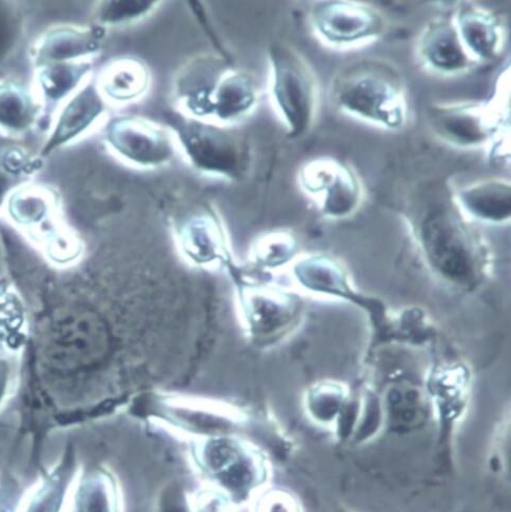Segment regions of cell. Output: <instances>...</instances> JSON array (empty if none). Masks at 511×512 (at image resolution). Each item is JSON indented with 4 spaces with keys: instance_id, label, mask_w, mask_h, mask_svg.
Segmentation results:
<instances>
[{
    "instance_id": "1",
    "label": "cell",
    "mask_w": 511,
    "mask_h": 512,
    "mask_svg": "<svg viewBox=\"0 0 511 512\" xmlns=\"http://www.w3.org/2000/svg\"><path fill=\"white\" fill-rule=\"evenodd\" d=\"M332 100L344 114L381 129L399 130L407 122L401 77L381 62L364 61L347 67L333 83Z\"/></svg>"
},
{
    "instance_id": "2",
    "label": "cell",
    "mask_w": 511,
    "mask_h": 512,
    "mask_svg": "<svg viewBox=\"0 0 511 512\" xmlns=\"http://www.w3.org/2000/svg\"><path fill=\"white\" fill-rule=\"evenodd\" d=\"M165 117L176 147L195 171L232 182L244 179L249 169L250 149L242 134L179 110L169 111Z\"/></svg>"
},
{
    "instance_id": "3",
    "label": "cell",
    "mask_w": 511,
    "mask_h": 512,
    "mask_svg": "<svg viewBox=\"0 0 511 512\" xmlns=\"http://www.w3.org/2000/svg\"><path fill=\"white\" fill-rule=\"evenodd\" d=\"M270 98L291 137L306 134L318 110L316 76L296 50L281 43L268 49Z\"/></svg>"
},
{
    "instance_id": "4",
    "label": "cell",
    "mask_w": 511,
    "mask_h": 512,
    "mask_svg": "<svg viewBox=\"0 0 511 512\" xmlns=\"http://www.w3.org/2000/svg\"><path fill=\"white\" fill-rule=\"evenodd\" d=\"M506 92L498 91L489 103H440L428 110V124L441 141L461 149L489 147L506 143L508 135Z\"/></svg>"
},
{
    "instance_id": "5",
    "label": "cell",
    "mask_w": 511,
    "mask_h": 512,
    "mask_svg": "<svg viewBox=\"0 0 511 512\" xmlns=\"http://www.w3.org/2000/svg\"><path fill=\"white\" fill-rule=\"evenodd\" d=\"M104 142L117 159L141 169L167 166L178 150L167 127L142 116L112 118L105 127Z\"/></svg>"
},
{
    "instance_id": "6",
    "label": "cell",
    "mask_w": 511,
    "mask_h": 512,
    "mask_svg": "<svg viewBox=\"0 0 511 512\" xmlns=\"http://www.w3.org/2000/svg\"><path fill=\"white\" fill-rule=\"evenodd\" d=\"M314 33L328 47L352 49L377 41L386 30L383 15L358 2H319L310 13Z\"/></svg>"
},
{
    "instance_id": "7",
    "label": "cell",
    "mask_w": 511,
    "mask_h": 512,
    "mask_svg": "<svg viewBox=\"0 0 511 512\" xmlns=\"http://www.w3.org/2000/svg\"><path fill=\"white\" fill-rule=\"evenodd\" d=\"M298 181L304 192L320 202L321 209L330 218H345L362 200L363 187L355 170L331 157L306 163Z\"/></svg>"
},
{
    "instance_id": "8",
    "label": "cell",
    "mask_w": 511,
    "mask_h": 512,
    "mask_svg": "<svg viewBox=\"0 0 511 512\" xmlns=\"http://www.w3.org/2000/svg\"><path fill=\"white\" fill-rule=\"evenodd\" d=\"M198 461L207 474L235 495L247 494L266 478V468L259 454L229 441L205 444Z\"/></svg>"
},
{
    "instance_id": "9",
    "label": "cell",
    "mask_w": 511,
    "mask_h": 512,
    "mask_svg": "<svg viewBox=\"0 0 511 512\" xmlns=\"http://www.w3.org/2000/svg\"><path fill=\"white\" fill-rule=\"evenodd\" d=\"M107 102L95 81H88L58 108L41 157L64 148L88 133L104 116Z\"/></svg>"
},
{
    "instance_id": "10",
    "label": "cell",
    "mask_w": 511,
    "mask_h": 512,
    "mask_svg": "<svg viewBox=\"0 0 511 512\" xmlns=\"http://www.w3.org/2000/svg\"><path fill=\"white\" fill-rule=\"evenodd\" d=\"M417 52L422 65L442 76L466 73L475 65L464 49L452 19H437L422 31Z\"/></svg>"
},
{
    "instance_id": "11",
    "label": "cell",
    "mask_w": 511,
    "mask_h": 512,
    "mask_svg": "<svg viewBox=\"0 0 511 512\" xmlns=\"http://www.w3.org/2000/svg\"><path fill=\"white\" fill-rule=\"evenodd\" d=\"M228 68L220 58L210 55L196 57L186 64L174 82L178 110L206 121L211 95Z\"/></svg>"
},
{
    "instance_id": "12",
    "label": "cell",
    "mask_w": 511,
    "mask_h": 512,
    "mask_svg": "<svg viewBox=\"0 0 511 512\" xmlns=\"http://www.w3.org/2000/svg\"><path fill=\"white\" fill-rule=\"evenodd\" d=\"M104 28L63 26L46 32L34 46L39 66L89 61L102 50Z\"/></svg>"
},
{
    "instance_id": "13",
    "label": "cell",
    "mask_w": 511,
    "mask_h": 512,
    "mask_svg": "<svg viewBox=\"0 0 511 512\" xmlns=\"http://www.w3.org/2000/svg\"><path fill=\"white\" fill-rule=\"evenodd\" d=\"M451 19L464 49L475 64L494 61L501 54L504 32L495 14L464 3Z\"/></svg>"
},
{
    "instance_id": "14",
    "label": "cell",
    "mask_w": 511,
    "mask_h": 512,
    "mask_svg": "<svg viewBox=\"0 0 511 512\" xmlns=\"http://www.w3.org/2000/svg\"><path fill=\"white\" fill-rule=\"evenodd\" d=\"M259 95L253 76L228 68L211 95L207 121L229 127L237 124L257 108Z\"/></svg>"
},
{
    "instance_id": "15",
    "label": "cell",
    "mask_w": 511,
    "mask_h": 512,
    "mask_svg": "<svg viewBox=\"0 0 511 512\" xmlns=\"http://www.w3.org/2000/svg\"><path fill=\"white\" fill-rule=\"evenodd\" d=\"M107 103L127 105L141 101L149 92L152 75L137 57H121L107 65L95 80Z\"/></svg>"
},
{
    "instance_id": "16",
    "label": "cell",
    "mask_w": 511,
    "mask_h": 512,
    "mask_svg": "<svg viewBox=\"0 0 511 512\" xmlns=\"http://www.w3.org/2000/svg\"><path fill=\"white\" fill-rule=\"evenodd\" d=\"M419 234L427 251L438 260H467L473 236L448 211H435L421 223Z\"/></svg>"
},
{
    "instance_id": "17",
    "label": "cell",
    "mask_w": 511,
    "mask_h": 512,
    "mask_svg": "<svg viewBox=\"0 0 511 512\" xmlns=\"http://www.w3.org/2000/svg\"><path fill=\"white\" fill-rule=\"evenodd\" d=\"M455 202L475 220L500 224L510 219L511 187L502 179H490L467 185L456 192Z\"/></svg>"
},
{
    "instance_id": "18",
    "label": "cell",
    "mask_w": 511,
    "mask_h": 512,
    "mask_svg": "<svg viewBox=\"0 0 511 512\" xmlns=\"http://www.w3.org/2000/svg\"><path fill=\"white\" fill-rule=\"evenodd\" d=\"M11 219L19 226L38 234H45L49 243L58 232L53 224L55 218V200L50 191L39 186H25L13 190L7 199ZM48 243V244H49Z\"/></svg>"
},
{
    "instance_id": "19",
    "label": "cell",
    "mask_w": 511,
    "mask_h": 512,
    "mask_svg": "<svg viewBox=\"0 0 511 512\" xmlns=\"http://www.w3.org/2000/svg\"><path fill=\"white\" fill-rule=\"evenodd\" d=\"M91 70L89 61L39 66L34 78V92L42 105L60 108L89 81Z\"/></svg>"
},
{
    "instance_id": "20",
    "label": "cell",
    "mask_w": 511,
    "mask_h": 512,
    "mask_svg": "<svg viewBox=\"0 0 511 512\" xmlns=\"http://www.w3.org/2000/svg\"><path fill=\"white\" fill-rule=\"evenodd\" d=\"M35 92L11 81L0 82V132L22 135L31 130L41 114Z\"/></svg>"
},
{
    "instance_id": "21",
    "label": "cell",
    "mask_w": 511,
    "mask_h": 512,
    "mask_svg": "<svg viewBox=\"0 0 511 512\" xmlns=\"http://www.w3.org/2000/svg\"><path fill=\"white\" fill-rule=\"evenodd\" d=\"M179 238L184 249L200 259L222 252L225 246L221 224L208 213L191 216L182 225Z\"/></svg>"
},
{
    "instance_id": "22",
    "label": "cell",
    "mask_w": 511,
    "mask_h": 512,
    "mask_svg": "<svg viewBox=\"0 0 511 512\" xmlns=\"http://www.w3.org/2000/svg\"><path fill=\"white\" fill-rule=\"evenodd\" d=\"M73 512H119L111 478L103 472L87 476L76 491Z\"/></svg>"
},
{
    "instance_id": "23",
    "label": "cell",
    "mask_w": 511,
    "mask_h": 512,
    "mask_svg": "<svg viewBox=\"0 0 511 512\" xmlns=\"http://www.w3.org/2000/svg\"><path fill=\"white\" fill-rule=\"evenodd\" d=\"M162 3L156 0H107L95 9L98 27H120L142 21L154 13Z\"/></svg>"
},
{
    "instance_id": "24",
    "label": "cell",
    "mask_w": 511,
    "mask_h": 512,
    "mask_svg": "<svg viewBox=\"0 0 511 512\" xmlns=\"http://www.w3.org/2000/svg\"><path fill=\"white\" fill-rule=\"evenodd\" d=\"M71 455H66L62 464L45 480L36 492L28 512H60L67 487L72 477Z\"/></svg>"
},
{
    "instance_id": "25",
    "label": "cell",
    "mask_w": 511,
    "mask_h": 512,
    "mask_svg": "<svg viewBox=\"0 0 511 512\" xmlns=\"http://www.w3.org/2000/svg\"><path fill=\"white\" fill-rule=\"evenodd\" d=\"M22 33L21 15L11 3L0 2V66L14 54Z\"/></svg>"
},
{
    "instance_id": "26",
    "label": "cell",
    "mask_w": 511,
    "mask_h": 512,
    "mask_svg": "<svg viewBox=\"0 0 511 512\" xmlns=\"http://www.w3.org/2000/svg\"><path fill=\"white\" fill-rule=\"evenodd\" d=\"M342 404L343 392L333 388L311 393L308 401L311 416L322 423L339 418Z\"/></svg>"
},
{
    "instance_id": "27",
    "label": "cell",
    "mask_w": 511,
    "mask_h": 512,
    "mask_svg": "<svg viewBox=\"0 0 511 512\" xmlns=\"http://www.w3.org/2000/svg\"><path fill=\"white\" fill-rule=\"evenodd\" d=\"M255 512H302V507L290 492L283 489H271L260 497Z\"/></svg>"
},
{
    "instance_id": "28",
    "label": "cell",
    "mask_w": 511,
    "mask_h": 512,
    "mask_svg": "<svg viewBox=\"0 0 511 512\" xmlns=\"http://www.w3.org/2000/svg\"><path fill=\"white\" fill-rule=\"evenodd\" d=\"M18 491L13 481H5L0 487V512H15Z\"/></svg>"
},
{
    "instance_id": "29",
    "label": "cell",
    "mask_w": 511,
    "mask_h": 512,
    "mask_svg": "<svg viewBox=\"0 0 511 512\" xmlns=\"http://www.w3.org/2000/svg\"><path fill=\"white\" fill-rule=\"evenodd\" d=\"M16 177L7 173L2 167H0V205L4 201H7L8 196L13 191L12 184Z\"/></svg>"
},
{
    "instance_id": "30",
    "label": "cell",
    "mask_w": 511,
    "mask_h": 512,
    "mask_svg": "<svg viewBox=\"0 0 511 512\" xmlns=\"http://www.w3.org/2000/svg\"><path fill=\"white\" fill-rule=\"evenodd\" d=\"M8 389V370L5 364L0 363V403L3 402Z\"/></svg>"
},
{
    "instance_id": "31",
    "label": "cell",
    "mask_w": 511,
    "mask_h": 512,
    "mask_svg": "<svg viewBox=\"0 0 511 512\" xmlns=\"http://www.w3.org/2000/svg\"><path fill=\"white\" fill-rule=\"evenodd\" d=\"M339 512H349V511H347V510H341V511H339Z\"/></svg>"
}]
</instances>
